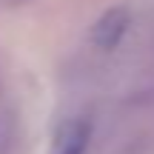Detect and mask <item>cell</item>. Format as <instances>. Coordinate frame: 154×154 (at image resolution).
Here are the masks:
<instances>
[{
	"mask_svg": "<svg viewBox=\"0 0 154 154\" xmlns=\"http://www.w3.org/2000/svg\"><path fill=\"white\" fill-rule=\"evenodd\" d=\"M128 26H131V11H128V6H111V9H106L103 14L97 17V23L91 26V43L97 46V49L111 51L126 37Z\"/></svg>",
	"mask_w": 154,
	"mask_h": 154,
	"instance_id": "cell-1",
	"label": "cell"
},
{
	"mask_svg": "<svg viewBox=\"0 0 154 154\" xmlns=\"http://www.w3.org/2000/svg\"><path fill=\"white\" fill-rule=\"evenodd\" d=\"M88 137H91V123L86 117H72L60 123V128L54 131L49 154H86Z\"/></svg>",
	"mask_w": 154,
	"mask_h": 154,
	"instance_id": "cell-2",
	"label": "cell"
},
{
	"mask_svg": "<svg viewBox=\"0 0 154 154\" xmlns=\"http://www.w3.org/2000/svg\"><path fill=\"white\" fill-rule=\"evenodd\" d=\"M14 149V114L0 111V154H11Z\"/></svg>",
	"mask_w": 154,
	"mask_h": 154,
	"instance_id": "cell-3",
	"label": "cell"
},
{
	"mask_svg": "<svg viewBox=\"0 0 154 154\" xmlns=\"http://www.w3.org/2000/svg\"><path fill=\"white\" fill-rule=\"evenodd\" d=\"M6 6H23V3H29V0H3Z\"/></svg>",
	"mask_w": 154,
	"mask_h": 154,
	"instance_id": "cell-4",
	"label": "cell"
},
{
	"mask_svg": "<svg viewBox=\"0 0 154 154\" xmlns=\"http://www.w3.org/2000/svg\"><path fill=\"white\" fill-rule=\"evenodd\" d=\"M0 94H3V80H0Z\"/></svg>",
	"mask_w": 154,
	"mask_h": 154,
	"instance_id": "cell-5",
	"label": "cell"
}]
</instances>
